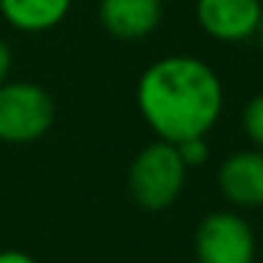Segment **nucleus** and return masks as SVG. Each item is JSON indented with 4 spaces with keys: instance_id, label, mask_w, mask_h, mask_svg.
<instances>
[{
    "instance_id": "9b49d317",
    "label": "nucleus",
    "mask_w": 263,
    "mask_h": 263,
    "mask_svg": "<svg viewBox=\"0 0 263 263\" xmlns=\"http://www.w3.org/2000/svg\"><path fill=\"white\" fill-rule=\"evenodd\" d=\"M9 71H12V48L9 43L0 40V85L9 80Z\"/></svg>"
},
{
    "instance_id": "423d86ee",
    "label": "nucleus",
    "mask_w": 263,
    "mask_h": 263,
    "mask_svg": "<svg viewBox=\"0 0 263 263\" xmlns=\"http://www.w3.org/2000/svg\"><path fill=\"white\" fill-rule=\"evenodd\" d=\"M223 198L243 210L263 206V150H238L218 170Z\"/></svg>"
},
{
    "instance_id": "f257e3e1",
    "label": "nucleus",
    "mask_w": 263,
    "mask_h": 263,
    "mask_svg": "<svg viewBox=\"0 0 263 263\" xmlns=\"http://www.w3.org/2000/svg\"><path fill=\"white\" fill-rule=\"evenodd\" d=\"M136 105L156 136L178 144L215 127L223 110V85L204 60L173 54L139 77Z\"/></svg>"
},
{
    "instance_id": "20e7f679",
    "label": "nucleus",
    "mask_w": 263,
    "mask_h": 263,
    "mask_svg": "<svg viewBox=\"0 0 263 263\" xmlns=\"http://www.w3.org/2000/svg\"><path fill=\"white\" fill-rule=\"evenodd\" d=\"M255 232L238 212H210L195 229L198 263H255Z\"/></svg>"
},
{
    "instance_id": "ddd939ff",
    "label": "nucleus",
    "mask_w": 263,
    "mask_h": 263,
    "mask_svg": "<svg viewBox=\"0 0 263 263\" xmlns=\"http://www.w3.org/2000/svg\"><path fill=\"white\" fill-rule=\"evenodd\" d=\"M257 40H260V48H263V14H260V26H257Z\"/></svg>"
},
{
    "instance_id": "6e6552de",
    "label": "nucleus",
    "mask_w": 263,
    "mask_h": 263,
    "mask_svg": "<svg viewBox=\"0 0 263 263\" xmlns=\"http://www.w3.org/2000/svg\"><path fill=\"white\" fill-rule=\"evenodd\" d=\"M71 0H0V14L17 31H48L65 20Z\"/></svg>"
},
{
    "instance_id": "9d476101",
    "label": "nucleus",
    "mask_w": 263,
    "mask_h": 263,
    "mask_svg": "<svg viewBox=\"0 0 263 263\" xmlns=\"http://www.w3.org/2000/svg\"><path fill=\"white\" fill-rule=\"evenodd\" d=\"M181 161L187 164V170L193 167H201L206 159H210V144H206V136H193V139H184V142L176 144Z\"/></svg>"
},
{
    "instance_id": "f8f14e48",
    "label": "nucleus",
    "mask_w": 263,
    "mask_h": 263,
    "mask_svg": "<svg viewBox=\"0 0 263 263\" xmlns=\"http://www.w3.org/2000/svg\"><path fill=\"white\" fill-rule=\"evenodd\" d=\"M0 263H37V260L20 249H3L0 252Z\"/></svg>"
},
{
    "instance_id": "1a4fd4ad",
    "label": "nucleus",
    "mask_w": 263,
    "mask_h": 263,
    "mask_svg": "<svg viewBox=\"0 0 263 263\" xmlns=\"http://www.w3.org/2000/svg\"><path fill=\"white\" fill-rule=\"evenodd\" d=\"M243 133L249 136V142L255 144L257 150H263V93H255V97L246 102L243 108Z\"/></svg>"
},
{
    "instance_id": "f03ea898",
    "label": "nucleus",
    "mask_w": 263,
    "mask_h": 263,
    "mask_svg": "<svg viewBox=\"0 0 263 263\" xmlns=\"http://www.w3.org/2000/svg\"><path fill=\"white\" fill-rule=\"evenodd\" d=\"M184 181H187V164L181 161L176 144L164 139L139 150L127 173V187H130L133 201L150 212L167 210L181 195Z\"/></svg>"
},
{
    "instance_id": "7ed1b4c3",
    "label": "nucleus",
    "mask_w": 263,
    "mask_h": 263,
    "mask_svg": "<svg viewBox=\"0 0 263 263\" xmlns=\"http://www.w3.org/2000/svg\"><path fill=\"white\" fill-rule=\"evenodd\" d=\"M54 99L46 88L34 82H12L0 85V142L31 144L43 139L54 125Z\"/></svg>"
},
{
    "instance_id": "0eeeda50",
    "label": "nucleus",
    "mask_w": 263,
    "mask_h": 263,
    "mask_svg": "<svg viewBox=\"0 0 263 263\" xmlns=\"http://www.w3.org/2000/svg\"><path fill=\"white\" fill-rule=\"evenodd\" d=\"M164 0H102L99 20L116 40H144L161 23Z\"/></svg>"
},
{
    "instance_id": "39448f33",
    "label": "nucleus",
    "mask_w": 263,
    "mask_h": 263,
    "mask_svg": "<svg viewBox=\"0 0 263 263\" xmlns=\"http://www.w3.org/2000/svg\"><path fill=\"white\" fill-rule=\"evenodd\" d=\"M263 0H195V17L206 37L218 43H243L257 34Z\"/></svg>"
}]
</instances>
